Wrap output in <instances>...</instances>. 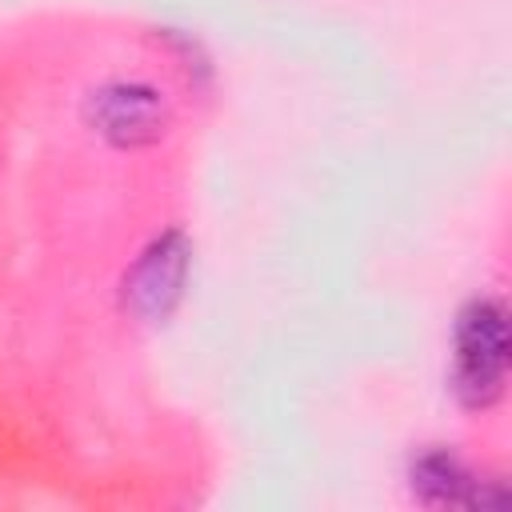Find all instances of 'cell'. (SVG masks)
Returning <instances> with one entry per match:
<instances>
[{"label":"cell","instance_id":"3","mask_svg":"<svg viewBox=\"0 0 512 512\" xmlns=\"http://www.w3.org/2000/svg\"><path fill=\"white\" fill-rule=\"evenodd\" d=\"M84 120L116 148H148L172 124V104L148 80H108L88 92Z\"/></svg>","mask_w":512,"mask_h":512},{"label":"cell","instance_id":"4","mask_svg":"<svg viewBox=\"0 0 512 512\" xmlns=\"http://www.w3.org/2000/svg\"><path fill=\"white\" fill-rule=\"evenodd\" d=\"M408 492L428 508H504L508 488L496 476H480L460 452L428 444L408 460Z\"/></svg>","mask_w":512,"mask_h":512},{"label":"cell","instance_id":"1","mask_svg":"<svg viewBox=\"0 0 512 512\" xmlns=\"http://www.w3.org/2000/svg\"><path fill=\"white\" fill-rule=\"evenodd\" d=\"M448 388L464 412H488L508 388V308L500 296H472L452 320Z\"/></svg>","mask_w":512,"mask_h":512},{"label":"cell","instance_id":"2","mask_svg":"<svg viewBox=\"0 0 512 512\" xmlns=\"http://www.w3.org/2000/svg\"><path fill=\"white\" fill-rule=\"evenodd\" d=\"M192 272V244L180 228H168L160 236H152L136 260L128 264L124 280H120V304L128 316H136L140 324H160L176 312V304L184 300V284Z\"/></svg>","mask_w":512,"mask_h":512}]
</instances>
